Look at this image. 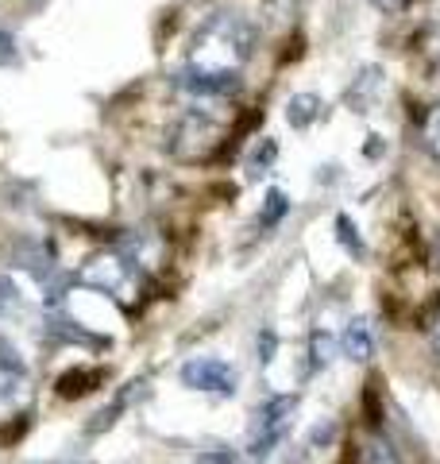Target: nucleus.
<instances>
[{
	"label": "nucleus",
	"instance_id": "f257e3e1",
	"mask_svg": "<svg viewBox=\"0 0 440 464\" xmlns=\"http://www.w3.org/2000/svg\"><path fill=\"white\" fill-rule=\"evenodd\" d=\"M259 32L244 12L220 8L197 27L194 43L186 54V70L178 74V85L194 97H225L240 85V74L247 58L255 54Z\"/></svg>",
	"mask_w": 440,
	"mask_h": 464
},
{
	"label": "nucleus",
	"instance_id": "f03ea898",
	"mask_svg": "<svg viewBox=\"0 0 440 464\" xmlns=\"http://www.w3.org/2000/svg\"><path fill=\"white\" fill-rule=\"evenodd\" d=\"M182 383L189 391H209V395H236V383H240V372L220 356H194L182 364Z\"/></svg>",
	"mask_w": 440,
	"mask_h": 464
},
{
	"label": "nucleus",
	"instance_id": "7ed1b4c3",
	"mask_svg": "<svg viewBox=\"0 0 440 464\" xmlns=\"http://www.w3.org/2000/svg\"><path fill=\"white\" fill-rule=\"evenodd\" d=\"M293 411H298V399L293 395H274V399H267L259 406L255 411V430H252V453L255 457L271 453V445L286 433Z\"/></svg>",
	"mask_w": 440,
	"mask_h": 464
},
{
	"label": "nucleus",
	"instance_id": "20e7f679",
	"mask_svg": "<svg viewBox=\"0 0 440 464\" xmlns=\"http://www.w3.org/2000/svg\"><path fill=\"white\" fill-rule=\"evenodd\" d=\"M340 348L348 360H371L375 356V333H371V322L367 317H356V322H348L344 337H340Z\"/></svg>",
	"mask_w": 440,
	"mask_h": 464
},
{
	"label": "nucleus",
	"instance_id": "39448f33",
	"mask_svg": "<svg viewBox=\"0 0 440 464\" xmlns=\"http://www.w3.org/2000/svg\"><path fill=\"white\" fill-rule=\"evenodd\" d=\"M124 279H128V267H124V259H116V256H97V259H90V267H85V283H93L100 290L124 286Z\"/></svg>",
	"mask_w": 440,
	"mask_h": 464
},
{
	"label": "nucleus",
	"instance_id": "423d86ee",
	"mask_svg": "<svg viewBox=\"0 0 440 464\" xmlns=\"http://www.w3.org/2000/svg\"><path fill=\"white\" fill-rule=\"evenodd\" d=\"M359 464H402V453L394 449L387 433H371L359 449Z\"/></svg>",
	"mask_w": 440,
	"mask_h": 464
},
{
	"label": "nucleus",
	"instance_id": "0eeeda50",
	"mask_svg": "<svg viewBox=\"0 0 440 464\" xmlns=\"http://www.w3.org/2000/svg\"><path fill=\"white\" fill-rule=\"evenodd\" d=\"M286 116H290V124H293V128H310V124L317 121V116H320V97H313V93L290 97Z\"/></svg>",
	"mask_w": 440,
	"mask_h": 464
},
{
	"label": "nucleus",
	"instance_id": "6e6552de",
	"mask_svg": "<svg viewBox=\"0 0 440 464\" xmlns=\"http://www.w3.org/2000/svg\"><path fill=\"white\" fill-rule=\"evenodd\" d=\"M425 148H429V155L433 159H440V105L436 109H429V116H425Z\"/></svg>",
	"mask_w": 440,
	"mask_h": 464
},
{
	"label": "nucleus",
	"instance_id": "1a4fd4ad",
	"mask_svg": "<svg viewBox=\"0 0 440 464\" xmlns=\"http://www.w3.org/2000/svg\"><path fill=\"white\" fill-rule=\"evenodd\" d=\"M267 201H271V206H263V217H259V221L271 228V225H278V217L286 213V194H282V190H271Z\"/></svg>",
	"mask_w": 440,
	"mask_h": 464
},
{
	"label": "nucleus",
	"instance_id": "9d476101",
	"mask_svg": "<svg viewBox=\"0 0 440 464\" xmlns=\"http://www.w3.org/2000/svg\"><path fill=\"white\" fill-rule=\"evenodd\" d=\"M329 353H332V341L325 337V333H313V364L320 368V364H325V360H329Z\"/></svg>",
	"mask_w": 440,
	"mask_h": 464
},
{
	"label": "nucleus",
	"instance_id": "9b49d317",
	"mask_svg": "<svg viewBox=\"0 0 440 464\" xmlns=\"http://www.w3.org/2000/svg\"><path fill=\"white\" fill-rule=\"evenodd\" d=\"M12 63H16V39L0 32V66H12Z\"/></svg>",
	"mask_w": 440,
	"mask_h": 464
},
{
	"label": "nucleus",
	"instance_id": "f8f14e48",
	"mask_svg": "<svg viewBox=\"0 0 440 464\" xmlns=\"http://www.w3.org/2000/svg\"><path fill=\"white\" fill-rule=\"evenodd\" d=\"M201 464H232V453H209L201 457Z\"/></svg>",
	"mask_w": 440,
	"mask_h": 464
},
{
	"label": "nucleus",
	"instance_id": "ddd939ff",
	"mask_svg": "<svg viewBox=\"0 0 440 464\" xmlns=\"http://www.w3.org/2000/svg\"><path fill=\"white\" fill-rule=\"evenodd\" d=\"M394 5H398V0H375V8H383V12H390Z\"/></svg>",
	"mask_w": 440,
	"mask_h": 464
},
{
	"label": "nucleus",
	"instance_id": "4468645a",
	"mask_svg": "<svg viewBox=\"0 0 440 464\" xmlns=\"http://www.w3.org/2000/svg\"><path fill=\"white\" fill-rule=\"evenodd\" d=\"M436 348H440V325H436Z\"/></svg>",
	"mask_w": 440,
	"mask_h": 464
},
{
	"label": "nucleus",
	"instance_id": "2eb2a0df",
	"mask_svg": "<svg viewBox=\"0 0 440 464\" xmlns=\"http://www.w3.org/2000/svg\"><path fill=\"white\" fill-rule=\"evenodd\" d=\"M436 85H440V74H436Z\"/></svg>",
	"mask_w": 440,
	"mask_h": 464
}]
</instances>
